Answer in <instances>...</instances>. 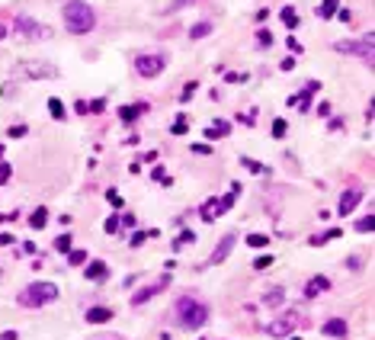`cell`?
Instances as JSON below:
<instances>
[{
  "mask_svg": "<svg viewBox=\"0 0 375 340\" xmlns=\"http://www.w3.org/2000/svg\"><path fill=\"white\" fill-rule=\"evenodd\" d=\"M64 26H68V32H74V35H87L96 26L93 7L83 4V0H68V4H64Z\"/></svg>",
  "mask_w": 375,
  "mask_h": 340,
  "instance_id": "obj_1",
  "label": "cell"
},
{
  "mask_svg": "<svg viewBox=\"0 0 375 340\" xmlns=\"http://www.w3.org/2000/svg\"><path fill=\"white\" fill-rule=\"evenodd\" d=\"M177 321H180L183 331H199V327L209 321V308H205L199 299L183 295V299H177Z\"/></svg>",
  "mask_w": 375,
  "mask_h": 340,
  "instance_id": "obj_2",
  "label": "cell"
},
{
  "mask_svg": "<svg viewBox=\"0 0 375 340\" xmlns=\"http://www.w3.org/2000/svg\"><path fill=\"white\" fill-rule=\"evenodd\" d=\"M55 299H58L55 283H32L19 292V305L23 308H42V305H52Z\"/></svg>",
  "mask_w": 375,
  "mask_h": 340,
  "instance_id": "obj_3",
  "label": "cell"
},
{
  "mask_svg": "<svg viewBox=\"0 0 375 340\" xmlns=\"http://www.w3.org/2000/svg\"><path fill=\"white\" fill-rule=\"evenodd\" d=\"M13 26L16 32L23 35V39H29V42H42V39H52V26H42V23H35L32 16H16L13 19Z\"/></svg>",
  "mask_w": 375,
  "mask_h": 340,
  "instance_id": "obj_4",
  "label": "cell"
},
{
  "mask_svg": "<svg viewBox=\"0 0 375 340\" xmlns=\"http://www.w3.org/2000/svg\"><path fill=\"white\" fill-rule=\"evenodd\" d=\"M16 77H29V80H45V77H58V68L48 61H19L13 68Z\"/></svg>",
  "mask_w": 375,
  "mask_h": 340,
  "instance_id": "obj_5",
  "label": "cell"
},
{
  "mask_svg": "<svg viewBox=\"0 0 375 340\" xmlns=\"http://www.w3.org/2000/svg\"><path fill=\"white\" fill-rule=\"evenodd\" d=\"M167 68V58L161 52H144L135 58V71H138V77H157L161 71Z\"/></svg>",
  "mask_w": 375,
  "mask_h": 340,
  "instance_id": "obj_6",
  "label": "cell"
},
{
  "mask_svg": "<svg viewBox=\"0 0 375 340\" xmlns=\"http://www.w3.org/2000/svg\"><path fill=\"white\" fill-rule=\"evenodd\" d=\"M334 48H337V52H343V55H359L366 65H372L375 42H372V35H366V39H356V42H337Z\"/></svg>",
  "mask_w": 375,
  "mask_h": 340,
  "instance_id": "obj_7",
  "label": "cell"
},
{
  "mask_svg": "<svg viewBox=\"0 0 375 340\" xmlns=\"http://www.w3.org/2000/svg\"><path fill=\"white\" fill-rule=\"evenodd\" d=\"M295 327H298V314H295V311H285V314H279V318L266 327V331H270L273 337H289Z\"/></svg>",
  "mask_w": 375,
  "mask_h": 340,
  "instance_id": "obj_8",
  "label": "cell"
},
{
  "mask_svg": "<svg viewBox=\"0 0 375 340\" xmlns=\"http://www.w3.org/2000/svg\"><path fill=\"white\" fill-rule=\"evenodd\" d=\"M167 286H170V273H164L157 283H151V286H144L141 292H135V295H131V305H144V302H151L157 292H164Z\"/></svg>",
  "mask_w": 375,
  "mask_h": 340,
  "instance_id": "obj_9",
  "label": "cell"
},
{
  "mask_svg": "<svg viewBox=\"0 0 375 340\" xmlns=\"http://www.w3.org/2000/svg\"><path fill=\"white\" fill-rule=\"evenodd\" d=\"M321 292H330V279L327 276H314L305 283V299H314V295H321Z\"/></svg>",
  "mask_w": 375,
  "mask_h": 340,
  "instance_id": "obj_10",
  "label": "cell"
},
{
  "mask_svg": "<svg viewBox=\"0 0 375 340\" xmlns=\"http://www.w3.org/2000/svg\"><path fill=\"white\" fill-rule=\"evenodd\" d=\"M359 202H362V193L359 189H343V196H340V215H349Z\"/></svg>",
  "mask_w": 375,
  "mask_h": 340,
  "instance_id": "obj_11",
  "label": "cell"
},
{
  "mask_svg": "<svg viewBox=\"0 0 375 340\" xmlns=\"http://www.w3.org/2000/svg\"><path fill=\"white\" fill-rule=\"evenodd\" d=\"M234 235H225L222 241H218V247H215V253H212V257H209V263H222L225 257H228V253H231V247H234Z\"/></svg>",
  "mask_w": 375,
  "mask_h": 340,
  "instance_id": "obj_12",
  "label": "cell"
},
{
  "mask_svg": "<svg viewBox=\"0 0 375 340\" xmlns=\"http://www.w3.org/2000/svg\"><path fill=\"white\" fill-rule=\"evenodd\" d=\"M141 113H148V103H135V106H122V109H119V119H122V122H125V125H131V122H135V119H138Z\"/></svg>",
  "mask_w": 375,
  "mask_h": 340,
  "instance_id": "obj_13",
  "label": "cell"
},
{
  "mask_svg": "<svg viewBox=\"0 0 375 340\" xmlns=\"http://www.w3.org/2000/svg\"><path fill=\"white\" fill-rule=\"evenodd\" d=\"M199 215H202V222H215V218L222 215V205H218V199H205L202 202V209H199Z\"/></svg>",
  "mask_w": 375,
  "mask_h": 340,
  "instance_id": "obj_14",
  "label": "cell"
},
{
  "mask_svg": "<svg viewBox=\"0 0 375 340\" xmlns=\"http://www.w3.org/2000/svg\"><path fill=\"white\" fill-rule=\"evenodd\" d=\"M321 331L327 334V337H346V331H349V327H346V321H340V318H330L327 324L321 327Z\"/></svg>",
  "mask_w": 375,
  "mask_h": 340,
  "instance_id": "obj_15",
  "label": "cell"
},
{
  "mask_svg": "<svg viewBox=\"0 0 375 340\" xmlns=\"http://www.w3.org/2000/svg\"><path fill=\"white\" fill-rule=\"evenodd\" d=\"M106 273H109V270H106L103 260H93V263H87V270H83L87 279H106Z\"/></svg>",
  "mask_w": 375,
  "mask_h": 340,
  "instance_id": "obj_16",
  "label": "cell"
},
{
  "mask_svg": "<svg viewBox=\"0 0 375 340\" xmlns=\"http://www.w3.org/2000/svg\"><path fill=\"white\" fill-rule=\"evenodd\" d=\"M228 132H231V122H228V119H218L212 129H205V138H222V135H228Z\"/></svg>",
  "mask_w": 375,
  "mask_h": 340,
  "instance_id": "obj_17",
  "label": "cell"
},
{
  "mask_svg": "<svg viewBox=\"0 0 375 340\" xmlns=\"http://www.w3.org/2000/svg\"><path fill=\"white\" fill-rule=\"evenodd\" d=\"M109 318H113L109 308H90V311H87V321H90V324H103V321H109Z\"/></svg>",
  "mask_w": 375,
  "mask_h": 340,
  "instance_id": "obj_18",
  "label": "cell"
},
{
  "mask_svg": "<svg viewBox=\"0 0 375 340\" xmlns=\"http://www.w3.org/2000/svg\"><path fill=\"white\" fill-rule=\"evenodd\" d=\"M337 10H340V0H321V10H318V16L321 19H330Z\"/></svg>",
  "mask_w": 375,
  "mask_h": 340,
  "instance_id": "obj_19",
  "label": "cell"
},
{
  "mask_svg": "<svg viewBox=\"0 0 375 340\" xmlns=\"http://www.w3.org/2000/svg\"><path fill=\"white\" fill-rule=\"evenodd\" d=\"M237 193H240V183H231V193H228V196H222V199H218L222 212H228V209H231V205L237 202Z\"/></svg>",
  "mask_w": 375,
  "mask_h": 340,
  "instance_id": "obj_20",
  "label": "cell"
},
{
  "mask_svg": "<svg viewBox=\"0 0 375 340\" xmlns=\"http://www.w3.org/2000/svg\"><path fill=\"white\" fill-rule=\"evenodd\" d=\"M148 238H157V228H148V231H135V235H131V241H128V244H131V247H141Z\"/></svg>",
  "mask_w": 375,
  "mask_h": 340,
  "instance_id": "obj_21",
  "label": "cell"
},
{
  "mask_svg": "<svg viewBox=\"0 0 375 340\" xmlns=\"http://www.w3.org/2000/svg\"><path fill=\"white\" fill-rule=\"evenodd\" d=\"M45 222H48V209H45V205H39V209L32 212L29 225H32V228H45Z\"/></svg>",
  "mask_w": 375,
  "mask_h": 340,
  "instance_id": "obj_22",
  "label": "cell"
},
{
  "mask_svg": "<svg viewBox=\"0 0 375 340\" xmlns=\"http://www.w3.org/2000/svg\"><path fill=\"white\" fill-rule=\"evenodd\" d=\"M282 23H285L289 29H295L298 23H301V19H298V13H295V7H282Z\"/></svg>",
  "mask_w": 375,
  "mask_h": 340,
  "instance_id": "obj_23",
  "label": "cell"
},
{
  "mask_svg": "<svg viewBox=\"0 0 375 340\" xmlns=\"http://www.w3.org/2000/svg\"><path fill=\"white\" fill-rule=\"evenodd\" d=\"M48 113H52V119H58V122H61V119H64V103L52 96V100H48Z\"/></svg>",
  "mask_w": 375,
  "mask_h": 340,
  "instance_id": "obj_24",
  "label": "cell"
},
{
  "mask_svg": "<svg viewBox=\"0 0 375 340\" xmlns=\"http://www.w3.org/2000/svg\"><path fill=\"white\" fill-rule=\"evenodd\" d=\"M209 32H212V23H196V26L189 29V39H205Z\"/></svg>",
  "mask_w": 375,
  "mask_h": 340,
  "instance_id": "obj_25",
  "label": "cell"
},
{
  "mask_svg": "<svg viewBox=\"0 0 375 340\" xmlns=\"http://www.w3.org/2000/svg\"><path fill=\"white\" fill-rule=\"evenodd\" d=\"M337 238H340V228H330L327 235H318V238H311V247H321L324 241H337Z\"/></svg>",
  "mask_w": 375,
  "mask_h": 340,
  "instance_id": "obj_26",
  "label": "cell"
},
{
  "mask_svg": "<svg viewBox=\"0 0 375 340\" xmlns=\"http://www.w3.org/2000/svg\"><path fill=\"white\" fill-rule=\"evenodd\" d=\"M282 302H285V292H282V289H270V295H266V305L276 308V305H282Z\"/></svg>",
  "mask_w": 375,
  "mask_h": 340,
  "instance_id": "obj_27",
  "label": "cell"
},
{
  "mask_svg": "<svg viewBox=\"0 0 375 340\" xmlns=\"http://www.w3.org/2000/svg\"><path fill=\"white\" fill-rule=\"evenodd\" d=\"M240 164H244L250 174H266V164H260V161H253V157H240Z\"/></svg>",
  "mask_w": 375,
  "mask_h": 340,
  "instance_id": "obj_28",
  "label": "cell"
},
{
  "mask_svg": "<svg viewBox=\"0 0 375 340\" xmlns=\"http://www.w3.org/2000/svg\"><path fill=\"white\" fill-rule=\"evenodd\" d=\"M372 228H375V215H366L362 222H356V231H359V235H369Z\"/></svg>",
  "mask_w": 375,
  "mask_h": 340,
  "instance_id": "obj_29",
  "label": "cell"
},
{
  "mask_svg": "<svg viewBox=\"0 0 375 340\" xmlns=\"http://www.w3.org/2000/svg\"><path fill=\"white\" fill-rule=\"evenodd\" d=\"M196 90H199V83H196V80H189L186 87H183V93H180V103H189V100H192V93H196Z\"/></svg>",
  "mask_w": 375,
  "mask_h": 340,
  "instance_id": "obj_30",
  "label": "cell"
},
{
  "mask_svg": "<svg viewBox=\"0 0 375 340\" xmlns=\"http://www.w3.org/2000/svg\"><path fill=\"white\" fill-rule=\"evenodd\" d=\"M247 244H250V247H257V250H263L266 244H270V238H266V235H250V238H247Z\"/></svg>",
  "mask_w": 375,
  "mask_h": 340,
  "instance_id": "obj_31",
  "label": "cell"
},
{
  "mask_svg": "<svg viewBox=\"0 0 375 340\" xmlns=\"http://www.w3.org/2000/svg\"><path fill=\"white\" fill-rule=\"evenodd\" d=\"M68 260H71V266H80V263H87V253L83 250H68Z\"/></svg>",
  "mask_w": 375,
  "mask_h": 340,
  "instance_id": "obj_32",
  "label": "cell"
},
{
  "mask_svg": "<svg viewBox=\"0 0 375 340\" xmlns=\"http://www.w3.org/2000/svg\"><path fill=\"white\" fill-rule=\"evenodd\" d=\"M170 132H173V135H186V132H189V122H186V119H183V116H180V119H177V122L170 125Z\"/></svg>",
  "mask_w": 375,
  "mask_h": 340,
  "instance_id": "obj_33",
  "label": "cell"
},
{
  "mask_svg": "<svg viewBox=\"0 0 375 340\" xmlns=\"http://www.w3.org/2000/svg\"><path fill=\"white\" fill-rule=\"evenodd\" d=\"M285 132H289V122H285V119H276V122H273V135H276V138H282Z\"/></svg>",
  "mask_w": 375,
  "mask_h": 340,
  "instance_id": "obj_34",
  "label": "cell"
},
{
  "mask_svg": "<svg viewBox=\"0 0 375 340\" xmlns=\"http://www.w3.org/2000/svg\"><path fill=\"white\" fill-rule=\"evenodd\" d=\"M106 199H109V205H116V209L125 202V199H122V193H119V189H106Z\"/></svg>",
  "mask_w": 375,
  "mask_h": 340,
  "instance_id": "obj_35",
  "label": "cell"
},
{
  "mask_svg": "<svg viewBox=\"0 0 375 340\" xmlns=\"http://www.w3.org/2000/svg\"><path fill=\"white\" fill-rule=\"evenodd\" d=\"M71 244H74V241H71V235H61V238L55 241V247L61 250V253H68V250H71Z\"/></svg>",
  "mask_w": 375,
  "mask_h": 340,
  "instance_id": "obj_36",
  "label": "cell"
},
{
  "mask_svg": "<svg viewBox=\"0 0 375 340\" xmlns=\"http://www.w3.org/2000/svg\"><path fill=\"white\" fill-rule=\"evenodd\" d=\"M103 109H106V100H103V96H100V100H90V103H87V113H96V116H100Z\"/></svg>",
  "mask_w": 375,
  "mask_h": 340,
  "instance_id": "obj_37",
  "label": "cell"
},
{
  "mask_svg": "<svg viewBox=\"0 0 375 340\" xmlns=\"http://www.w3.org/2000/svg\"><path fill=\"white\" fill-rule=\"evenodd\" d=\"M192 241H196V238H192V231H183V235L173 241V247H186V244H192Z\"/></svg>",
  "mask_w": 375,
  "mask_h": 340,
  "instance_id": "obj_38",
  "label": "cell"
},
{
  "mask_svg": "<svg viewBox=\"0 0 375 340\" xmlns=\"http://www.w3.org/2000/svg\"><path fill=\"white\" fill-rule=\"evenodd\" d=\"M285 45H289V48H292V52H295V55H301V52H305V45H301V42L295 39V35H289V39H285Z\"/></svg>",
  "mask_w": 375,
  "mask_h": 340,
  "instance_id": "obj_39",
  "label": "cell"
},
{
  "mask_svg": "<svg viewBox=\"0 0 375 340\" xmlns=\"http://www.w3.org/2000/svg\"><path fill=\"white\" fill-rule=\"evenodd\" d=\"M189 4H196V0H173V4L167 7V13H177V10H183V7H189Z\"/></svg>",
  "mask_w": 375,
  "mask_h": 340,
  "instance_id": "obj_40",
  "label": "cell"
},
{
  "mask_svg": "<svg viewBox=\"0 0 375 340\" xmlns=\"http://www.w3.org/2000/svg\"><path fill=\"white\" fill-rule=\"evenodd\" d=\"M257 42H260L263 48H270V45H273V35L266 32V29H260V32H257Z\"/></svg>",
  "mask_w": 375,
  "mask_h": 340,
  "instance_id": "obj_41",
  "label": "cell"
},
{
  "mask_svg": "<svg viewBox=\"0 0 375 340\" xmlns=\"http://www.w3.org/2000/svg\"><path fill=\"white\" fill-rule=\"evenodd\" d=\"M26 125H13V129H10V138H26Z\"/></svg>",
  "mask_w": 375,
  "mask_h": 340,
  "instance_id": "obj_42",
  "label": "cell"
},
{
  "mask_svg": "<svg viewBox=\"0 0 375 340\" xmlns=\"http://www.w3.org/2000/svg\"><path fill=\"white\" fill-rule=\"evenodd\" d=\"M103 228H106V231H109V235H113V231H119V215L106 218V225H103Z\"/></svg>",
  "mask_w": 375,
  "mask_h": 340,
  "instance_id": "obj_43",
  "label": "cell"
},
{
  "mask_svg": "<svg viewBox=\"0 0 375 340\" xmlns=\"http://www.w3.org/2000/svg\"><path fill=\"white\" fill-rule=\"evenodd\" d=\"M10 174H13V170H10V164H0V186L10 180Z\"/></svg>",
  "mask_w": 375,
  "mask_h": 340,
  "instance_id": "obj_44",
  "label": "cell"
},
{
  "mask_svg": "<svg viewBox=\"0 0 375 340\" xmlns=\"http://www.w3.org/2000/svg\"><path fill=\"white\" fill-rule=\"evenodd\" d=\"M334 16H340L343 23H353V10H337V13Z\"/></svg>",
  "mask_w": 375,
  "mask_h": 340,
  "instance_id": "obj_45",
  "label": "cell"
},
{
  "mask_svg": "<svg viewBox=\"0 0 375 340\" xmlns=\"http://www.w3.org/2000/svg\"><path fill=\"white\" fill-rule=\"evenodd\" d=\"M273 263V257H260L257 263H253V270H266V266H270Z\"/></svg>",
  "mask_w": 375,
  "mask_h": 340,
  "instance_id": "obj_46",
  "label": "cell"
},
{
  "mask_svg": "<svg viewBox=\"0 0 375 340\" xmlns=\"http://www.w3.org/2000/svg\"><path fill=\"white\" fill-rule=\"evenodd\" d=\"M279 68H282V71H295V58H282Z\"/></svg>",
  "mask_w": 375,
  "mask_h": 340,
  "instance_id": "obj_47",
  "label": "cell"
},
{
  "mask_svg": "<svg viewBox=\"0 0 375 340\" xmlns=\"http://www.w3.org/2000/svg\"><path fill=\"white\" fill-rule=\"evenodd\" d=\"M346 266H349V270H353V273H356V270H359V266H362V260H359V257H346Z\"/></svg>",
  "mask_w": 375,
  "mask_h": 340,
  "instance_id": "obj_48",
  "label": "cell"
},
{
  "mask_svg": "<svg viewBox=\"0 0 375 340\" xmlns=\"http://www.w3.org/2000/svg\"><path fill=\"white\" fill-rule=\"evenodd\" d=\"M240 122H244V125H253V122H257V113H244V116H240Z\"/></svg>",
  "mask_w": 375,
  "mask_h": 340,
  "instance_id": "obj_49",
  "label": "cell"
},
{
  "mask_svg": "<svg viewBox=\"0 0 375 340\" xmlns=\"http://www.w3.org/2000/svg\"><path fill=\"white\" fill-rule=\"evenodd\" d=\"M192 151H196V154H212L209 144H192Z\"/></svg>",
  "mask_w": 375,
  "mask_h": 340,
  "instance_id": "obj_50",
  "label": "cell"
},
{
  "mask_svg": "<svg viewBox=\"0 0 375 340\" xmlns=\"http://www.w3.org/2000/svg\"><path fill=\"white\" fill-rule=\"evenodd\" d=\"M318 116H330V103H321L318 106Z\"/></svg>",
  "mask_w": 375,
  "mask_h": 340,
  "instance_id": "obj_51",
  "label": "cell"
},
{
  "mask_svg": "<svg viewBox=\"0 0 375 340\" xmlns=\"http://www.w3.org/2000/svg\"><path fill=\"white\" fill-rule=\"evenodd\" d=\"M16 218V212H10V215H0V225H7V222H13Z\"/></svg>",
  "mask_w": 375,
  "mask_h": 340,
  "instance_id": "obj_52",
  "label": "cell"
},
{
  "mask_svg": "<svg viewBox=\"0 0 375 340\" xmlns=\"http://www.w3.org/2000/svg\"><path fill=\"white\" fill-rule=\"evenodd\" d=\"M0 39H7V26H0Z\"/></svg>",
  "mask_w": 375,
  "mask_h": 340,
  "instance_id": "obj_53",
  "label": "cell"
}]
</instances>
